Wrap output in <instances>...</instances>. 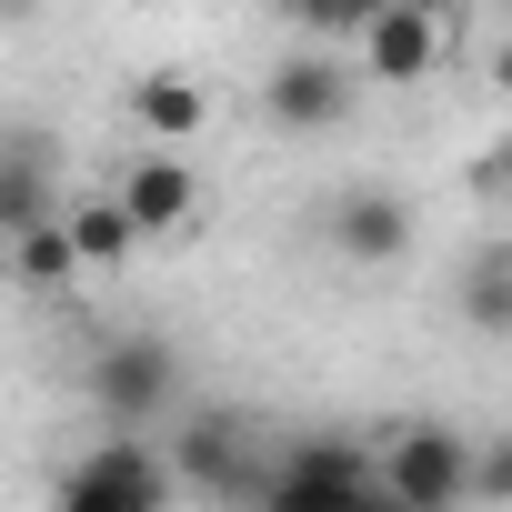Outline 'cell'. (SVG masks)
Wrapping results in <instances>:
<instances>
[{
    "label": "cell",
    "instance_id": "1",
    "mask_svg": "<svg viewBox=\"0 0 512 512\" xmlns=\"http://www.w3.org/2000/svg\"><path fill=\"white\" fill-rule=\"evenodd\" d=\"M372 482L392 492V512H462V492H472V432L412 422V432H392L372 452Z\"/></svg>",
    "mask_w": 512,
    "mask_h": 512
},
{
    "label": "cell",
    "instance_id": "2",
    "mask_svg": "<svg viewBox=\"0 0 512 512\" xmlns=\"http://www.w3.org/2000/svg\"><path fill=\"white\" fill-rule=\"evenodd\" d=\"M51 512H171V462L141 432H111L51 482Z\"/></svg>",
    "mask_w": 512,
    "mask_h": 512
},
{
    "label": "cell",
    "instance_id": "3",
    "mask_svg": "<svg viewBox=\"0 0 512 512\" xmlns=\"http://www.w3.org/2000/svg\"><path fill=\"white\" fill-rule=\"evenodd\" d=\"M111 211L131 221V241H181L201 221V171L181 151H131L121 181H111Z\"/></svg>",
    "mask_w": 512,
    "mask_h": 512
},
{
    "label": "cell",
    "instance_id": "4",
    "mask_svg": "<svg viewBox=\"0 0 512 512\" xmlns=\"http://www.w3.org/2000/svg\"><path fill=\"white\" fill-rule=\"evenodd\" d=\"M442 51H452V31H442V21H422V11H392V0H372V21L352 31V71H362V81H382V91L432 81V71H442Z\"/></svg>",
    "mask_w": 512,
    "mask_h": 512
},
{
    "label": "cell",
    "instance_id": "5",
    "mask_svg": "<svg viewBox=\"0 0 512 512\" xmlns=\"http://www.w3.org/2000/svg\"><path fill=\"white\" fill-rule=\"evenodd\" d=\"M262 111H272V131H292V141L342 131V111H352V71H342L332 51H282L272 81H262Z\"/></svg>",
    "mask_w": 512,
    "mask_h": 512
},
{
    "label": "cell",
    "instance_id": "6",
    "mask_svg": "<svg viewBox=\"0 0 512 512\" xmlns=\"http://www.w3.org/2000/svg\"><path fill=\"white\" fill-rule=\"evenodd\" d=\"M91 402L111 412V432H131L141 412H161V402H171V342H161V332H121V342H101V362H91Z\"/></svg>",
    "mask_w": 512,
    "mask_h": 512
},
{
    "label": "cell",
    "instance_id": "7",
    "mask_svg": "<svg viewBox=\"0 0 512 512\" xmlns=\"http://www.w3.org/2000/svg\"><path fill=\"white\" fill-rule=\"evenodd\" d=\"M322 231H332L342 262H402V251H412V201L362 181V191H342V201H332V221H322Z\"/></svg>",
    "mask_w": 512,
    "mask_h": 512
},
{
    "label": "cell",
    "instance_id": "8",
    "mask_svg": "<svg viewBox=\"0 0 512 512\" xmlns=\"http://www.w3.org/2000/svg\"><path fill=\"white\" fill-rule=\"evenodd\" d=\"M161 462H171V482H201V492H251V482H262V472H251V442H241V422H231V412L181 422V442H171Z\"/></svg>",
    "mask_w": 512,
    "mask_h": 512
},
{
    "label": "cell",
    "instance_id": "9",
    "mask_svg": "<svg viewBox=\"0 0 512 512\" xmlns=\"http://www.w3.org/2000/svg\"><path fill=\"white\" fill-rule=\"evenodd\" d=\"M201 121H211V91L191 71H141L131 81V131H151V151H181Z\"/></svg>",
    "mask_w": 512,
    "mask_h": 512
},
{
    "label": "cell",
    "instance_id": "10",
    "mask_svg": "<svg viewBox=\"0 0 512 512\" xmlns=\"http://www.w3.org/2000/svg\"><path fill=\"white\" fill-rule=\"evenodd\" d=\"M61 211V191H51V151L31 141V131H11L0 141V241H21L31 221H51Z\"/></svg>",
    "mask_w": 512,
    "mask_h": 512
},
{
    "label": "cell",
    "instance_id": "11",
    "mask_svg": "<svg viewBox=\"0 0 512 512\" xmlns=\"http://www.w3.org/2000/svg\"><path fill=\"white\" fill-rule=\"evenodd\" d=\"M61 241H71V262H81V272H121L131 251H141V241H131V221L111 211V191H91V201H61Z\"/></svg>",
    "mask_w": 512,
    "mask_h": 512
},
{
    "label": "cell",
    "instance_id": "12",
    "mask_svg": "<svg viewBox=\"0 0 512 512\" xmlns=\"http://www.w3.org/2000/svg\"><path fill=\"white\" fill-rule=\"evenodd\" d=\"M11 282H21V292H41V302H61V292L81 282L71 241H61V211H51V221H31V231L11 241Z\"/></svg>",
    "mask_w": 512,
    "mask_h": 512
},
{
    "label": "cell",
    "instance_id": "13",
    "mask_svg": "<svg viewBox=\"0 0 512 512\" xmlns=\"http://www.w3.org/2000/svg\"><path fill=\"white\" fill-rule=\"evenodd\" d=\"M272 472H292V482H372V452L352 432H302V442H282Z\"/></svg>",
    "mask_w": 512,
    "mask_h": 512
},
{
    "label": "cell",
    "instance_id": "14",
    "mask_svg": "<svg viewBox=\"0 0 512 512\" xmlns=\"http://www.w3.org/2000/svg\"><path fill=\"white\" fill-rule=\"evenodd\" d=\"M282 21H292L302 41H352V31L372 21V0H282Z\"/></svg>",
    "mask_w": 512,
    "mask_h": 512
},
{
    "label": "cell",
    "instance_id": "15",
    "mask_svg": "<svg viewBox=\"0 0 512 512\" xmlns=\"http://www.w3.org/2000/svg\"><path fill=\"white\" fill-rule=\"evenodd\" d=\"M502 282H512V262H502V251H482V262H472V282H462V302H472V322H482V332H502V322H512V292H502Z\"/></svg>",
    "mask_w": 512,
    "mask_h": 512
},
{
    "label": "cell",
    "instance_id": "16",
    "mask_svg": "<svg viewBox=\"0 0 512 512\" xmlns=\"http://www.w3.org/2000/svg\"><path fill=\"white\" fill-rule=\"evenodd\" d=\"M502 492H512V452L502 442H472V492L462 502H502Z\"/></svg>",
    "mask_w": 512,
    "mask_h": 512
},
{
    "label": "cell",
    "instance_id": "17",
    "mask_svg": "<svg viewBox=\"0 0 512 512\" xmlns=\"http://www.w3.org/2000/svg\"><path fill=\"white\" fill-rule=\"evenodd\" d=\"M392 11H422V21H442V31H462V21H452V0H392Z\"/></svg>",
    "mask_w": 512,
    "mask_h": 512
}]
</instances>
